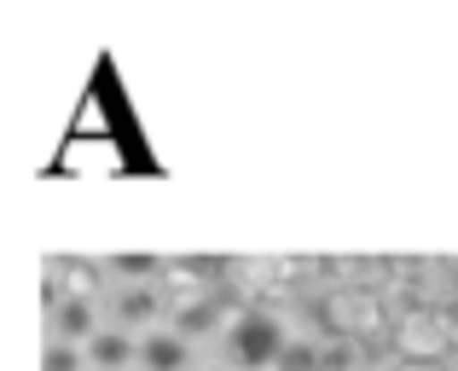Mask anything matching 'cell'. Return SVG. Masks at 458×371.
Segmentation results:
<instances>
[{"mask_svg": "<svg viewBox=\"0 0 458 371\" xmlns=\"http://www.w3.org/2000/svg\"><path fill=\"white\" fill-rule=\"evenodd\" d=\"M284 349H291V331H284V319L267 314V308H238L221 331V354H226V366H238V371H279Z\"/></svg>", "mask_w": 458, "mask_h": 371, "instance_id": "cell-1", "label": "cell"}, {"mask_svg": "<svg viewBox=\"0 0 458 371\" xmlns=\"http://www.w3.org/2000/svg\"><path fill=\"white\" fill-rule=\"evenodd\" d=\"M394 354L401 360H447L453 354V337L447 325H441V308H406L401 319H394Z\"/></svg>", "mask_w": 458, "mask_h": 371, "instance_id": "cell-2", "label": "cell"}, {"mask_svg": "<svg viewBox=\"0 0 458 371\" xmlns=\"http://www.w3.org/2000/svg\"><path fill=\"white\" fill-rule=\"evenodd\" d=\"M157 314H163L157 284H116V291H111V325L146 337V331H157Z\"/></svg>", "mask_w": 458, "mask_h": 371, "instance_id": "cell-3", "label": "cell"}, {"mask_svg": "<svg viewBox=\"0 0 458 371\" xmlns=\"http://www.w3.org/2000/svg\"><path fill=\"white\" fill-rule=\"evenodd\" d=\"M47 325H53V337H58V342H76V349H88V342L105 331L88 296H64V302H58L53 314H47Z\"/></svg>", "mask_w": 458, "mask_h": 371, "instance_id": "cell-4", "label": "cell"}, {"mask_svg": "<svg viewBox=\"0 0 458 371\" xmlns=\"http://www.w3.org/2000/svg\"><path fill=\"white\" fill-rule=\"evenodd\" d=\"M191 366V342L174 325H157L140 337V371H186Z\"/></svg>", "mask_w": 458, "mask_h": 371, "instance_id": "cell-5", "label": "cell"}, {"mask_svg": "<svg viewBox=\"0 0 458 371\" xmlns=\"http://www.w3.org/2000/svg\"><path fill=\"white\" fill-rule=\"evenodd\" d=\"M128 366H140V337L123 325H105L88 342V371H128Z\"/></svg>", "mask_w": 458, "mask_h": 371, "instance_id": "cell-6", "label": "cell"}, {"mask_svg": "<svg viewBox=\"0 0 458 371\" xmlns=\"http://www.w3.org/2000/svg\"><path fill=\"white\" fill-rule=\"evenodd\" d=\"M174 331H180L186 342H198V337H215V331H226V314H221V302H209V296H191V302L174 314Z\"/></svg>", "mask_w": 458, "mask_h": 371, "instance_id": "cell-7", "label": "cell"}, {"mask_svg": "<svg viewBox=\"0 0 458 371\" xmlns=\"http://www.w3.org/2000/svg\"><path fill=\"white\" fill-rule=\"evenodd\" d=\"M53 279L64 284V296H88V302H93V291H99L105 273L88 267V261H53Z\"/></svg>", "mask_w": 458, "mask_h": 371, "instance_id": "cell-8", "label": "cell"}, {"mask_svg": "<svg viewBox=\"0 0 458 371\" xmlns=\"http://www.w3.org/2000/svg\"><path fill=\"white\" fill-rule=\"evenodd\" d=\"M360 337H319V371H360Z\"/></svg>", "mask_w": 458, "mask_h": 371, "instance_id": "cell-9", "label": "cell"}, {"mask_svg": "<svg viewBox=\"0 0 458 371\" xmlns=\"http://www.w3.org/2000/svg\"><path fill=\"white\" fill-rule=\"evenodd\" d=\"M41 371H88V349L47 337V360H41Z\"/></svg>", "mask_w": 458, "mask_h": 371, "instance_id": "cell-10", "label": "cell"}, {"mask_svg": "<svg viewBox=\"0 0 458 371\" xmlns=\"http://www.w3.org/2000/svg\"><path fill=\"white\" fill-rule=\"evenodd\" d=\"M279 371H319V337H291Z\"/></svg>", "mask_w": 458, "mask_h": 371, "instance_id": "cell-11", "label": "cell"}, {"mask_svg": "<svg viewBox=\"0 0 458 371\" xmlns=\"http://www.w3.org/2000/svg\"><path fill=\"white\" fill-rule=\"evenodd\" d=\"M394 371H447V366H441V360H401Z\"/></svg>", "mask_w": 458, "mask_h": 371, "instance_id": "cell-12", "label": "cell"}, {"mask_svg": "<svg viewBox=\"0 0 458 371\" xmlns=\"http://www.w3.org/2000/svg\"><path fill=\"white\" fill-rule=\"evenodd\" d=\"M203 371H238V366H226V360H221V366H203Z\"/></svg>", "mask_w": 458, "mask_h": 371, "instance_id": "cell-13", "label": "cell"}, {"mask_svg": "<svg viewBox=\"0 0 458 371\" xmlns=\"http://www.w3.org/2000/svg\"><path fill=\"white\" fill-rule=\"evenodd\" d=\"M453 302H458V284H453Z\"/></svg>", "mask_w": 458, "mask_h": 371, "instance_id": "cell-14", "label": "cell"}]
</instances>
